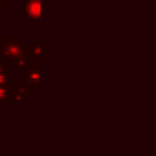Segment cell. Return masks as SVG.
Returning <instances> with one entry per match:
<instances>
[{
    "label": "cell",
    "mask_w": 156,
    "mask_h": 156,
    "mask_svg": "<svg viewBox=\"0 0 156 156\" xmlns=\"http://www.w3.org/2000/svg\"><path fill=\"white\" fill-rule=\"evenodd\" d=\"M27 51V45L17 35H0V56L9 65Z\"/></svg>",
    "instance_id": "6da1fadb"
},
{
    "label": "cell",
    "mask_w": 156,
    "mask_h": 156,
    "mask_svg": "<svg viewBox=\"0 0 156 156\" xmlns=\"http://www.w3.org/2000/svg\"><path fill=\"white\" fill-rule=\"evenodd\" d=\"M24 80L28 83L32 93H39L43 90V73L41 61L32 62L24 71Z\"/></svg>",
    "instance_id": "7a4b0ae2"
},
{
    "label": "cell",
    "mask_w": 156,
    "mask_h": 156,
    "mask_svg": "<svg viewBox=\"0 0 156 156\" xmlns=\"http://www.w3.org/2000/svg\"><path fill=\"white\" fill-rule=\"evenodd\" d=\"M24 17L27 20H40L43 17V0H26Z\"/></svg>",
    "instance_id": "3957f363"
},
{
    "label": "cell",
    "mask_w": 156,
    "mask_h": 156,
    "mask_svg": "<svg viewBox=\"0 0 156 156\" xmlns=\"http://www.w3.org/2000/svg\"><path fill=\"white\" fill-rule=\"evenodd\" d=\"M11 91L13 93H17V94H21L26 98H29L30 94H32V90L28 85V83L26 80H17L15 79L11 84Z\"/></svg>",
    "instance_id": "277c9868"
},
{
    "label": "cell",
    "mask_w": 156,
    "mask_h": 156,
    "mask_svg": "<svg viewBox=\"0 0 156 156\" xmlns=\"http://www.w3.org/2000/svg\"><path fill=\"white\" fill-rule=\"evenodd\" d=\"M28 55L30 58L35 61H41V55H43V43L39 40H33L29 43L28 46Z\"/></svg>",
    "instance_id": "5b68a950"
},
{
    "label": "cell",
    "mask_w": 156,
    "mask_h": 156,
    "mask_svg": "<svg viewBox=\"0 0 156 156\" xmlns=\"http://www.w3.org/2000/svg\"><path fill=\"white\" fill-rule=\"evenodd\" d=\"M30 60H32V58H30L29 55H28V46H27V51H26L24 54H22L21 56H18V57L13 61L12 67H13V69H16V71H26V69L28 68V66L32 63Z\"/></svg>",
    "instance_id": "8992f818"
},
{
    "label": "cell",
    "mask_w": 156,
    "mask_h": 156,
    "mask_svg": "<svg viewBox=\"0 0 156 156\" xmlns=\"http://www.w3.org/2000/svg\"><path fill=\"white\" fill-rule=\"evenodd\" d=\"M11 95V84H0V102H9Z\"/></svg>",
    "instance_id": "52a82bcc"
},
{
    "label": "cell",
    "mask_w": 156,
    "mask_h": 156,
    "mask_svg": "<svg viewBox=\"0 0 156 156\" xmlns=\"http://www.w3.org/2000/svg\"><path fill=\"white\" fill-rule=\"evenodd\" d=\"M15 80V76L12 73H1L0 74V84H12Z\"/></svg>",
    "instance_id": "ba28073f"
},
{
    "label": "cell",
    "mask_w": 156,
    "mask_h": 156,
    "mask_svg": "<svg viewBox=\"0 0 156 156\" xmlns=\"http://www.w3.org/2000/svg\"><path fill=\"white\" fill-rule=\"evenodd\" d=\"M27 100L26 96L21 95V94H17V93H13L11 91V95H10V99H9V102H24Z\"/></svg>",
    "instance_id": "9c48e42d"
},
{
    "label": "cell",
    "mask_w": 156,
    "mask_h": 156,
    "mask_svg": "<svg viewBox=\"0 0 156 156\" xmlns=\"http://www.w3.org/2000/svg\"><path fill=\"white\" fill-rule=\"evenodd\" d=\"M9 13V4L5 1H0V15H7Z\"/></svg>",
    "instance_id": "30bf717a"
},
{
    "label": "cell",
    "mask_w": 156,
    "mask_h": 156,
    "mask_svg": "<svg viewBox=\"0 0 156 156\" xmlns=\"http://www.w3.org/2000/svg\"><path fill=\"white\" fill-rule=\"evenodd\" d=\"M1 60H2V58H1V56H0V61H1Z\"/></svg>",
    "instance_id": "8fae6325"
},
{
    "label": "cell",
    "mask_w": 156,
    "mask_h": 156,
    "mask_svg": "<svg viewBox=\"0 0 156 156\" xmlns=\"http://www.w3.org/2000/svg\"><path fill=\"white\" fill-rule=\"evenodd\" d=\"M0 1H2V0H0Z\"/></svg>",
    "instance_id": "7c38bea8"
}]
</instances>
